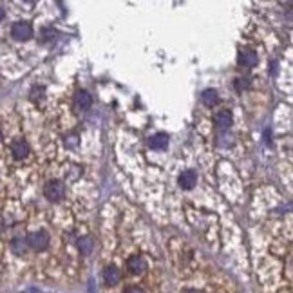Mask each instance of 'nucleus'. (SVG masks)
Returning <instances> with one entry per match:
<instances>
[{"label":"nucleus","mask_w":293,"mask_h":293,"mask_svg":"<svg viewBox=\"0 0 293 293\" xmlns=\"http://www.w3.org/2000/svg\"><path fill=\"white\" fill-rule=\"evenodd\" d=\"M26 243H27V246L31 250H35V252H44L49 246L47 232H44V230L33 232V234H29V236L26 237Z\"/></svg>","instance_id":"obj_1"},{"label":"nucleus","mask_w":293,"mask_h":293,"mask_svg":"<svg viewBox=\"0 0 293 293\" xmlns=\"http://www.w3.org/2000/svg\"><path fill=\"white\" fill-rule=\"evenodd\" d=\"M44 195L49 201H53V203L60 201L63 195H65V187H63V183L58 181V179H51V181H47L44 187Z\"/></svg>","instance_id":"obj_2"},{"label":"nucleus","mask_w":293,"mask_h":293,"mask_svg":"<svg viewBox=\"0 0 293 293\" xmlns=\"http://www.w3.org/2000/svg\"><path fill=\"white\" fill-rule=\"evenodd\" d=\"M11 35L15 40H29L33 36V27L29 22H17L11 27Z\"/></svg>","instance_id":"obj_3"},{"label":"nucleus","mask_w":293,"mask_h":293,"mask_svg":"<svg viewBox=\"0 0 293 293\" xmlns=\"http://www.w3.org/2000/svg\"><path fill=\"white\" fill-rule=\"evenodd\" d=\"M127 268H129V271L132 275H141L143 271L146 270V262L141 255H132L127 261Z\"/></svg>","instance_id":"obj_4"},{"label":"nucleus","mask_w":293,"mask_h":293,"mask_svg":"<svg viewBox=\"0 0 293 293\" xmlns=\"http://www.w3.org/2000/svg\"><path fill=\"white\" fill-rule=\"evenodd\" d=\"M103 280H105L107 286H116L120 284L121 280V271L118 270L116 266H107L103 270Z\"/></svg>","instance_id":"obj_5"},{"label":"nucleus","mask_w":293,"mask_h":293,"mask_svg":"<svg viewBox=\"0 0 293 293\" xmlns=\"http://www.w3.org/2000/svg\"><path fill=\"white\" fill-rule=\"evenodd\" d=\"M195 183H197V174H195V170H185V172L179 176V187H181L183 190L194 188Z\"/></svg>","instance_id":"obj_6"},{"label":"nucleus","mask_w":293,"mask_h":293,"mask_svg":"<svg viewBox=\"0 0 293 293\" xmlns=\"http://www.w3.org/2000/svg\"><path fill=\"white\" fill-rule=\"evenodd\" d=\"M213 121H215V125H217L219 129H228L232 125V121H234V118H232V112L225 109V111H217L213 114Z\"/></svg>","instance_id":"obj_7"},{"label":"nucleus","mask_w":293,"mask_h":293,"mask_svg":"<svg viewBox=\"0 0 293 293\" xmlns=\"http://www.w3.org/2000/svg\"><path fill=\"white\" fill-rule=\"evenodd\" d=\"M11 152H13V156L17 160H24V158H27V154H29V145H27L24 139H15V141L11 143Z\"/></svg>","instance_id":"obj_8"},{"label":"nucleus","mask_w":293,"mask_h":293,"mask_svg":"<svg viewBox=\"0 0 293 293\" xmlns=\"http://www.w3.org/2000/svg\"><path fill=\"white\" fill-rule=\"evenodd\" d=\"M75 103L78 109L87 111V109H91V105H93V96H91L87 91H78L75 96Z\"/></svg>","instance_id":"obj_9"},{"label":"nucleus","mask_w":293,"mask_h":293,"mask_svg":"<svg viewBox=\"0 0 293 293\" xmlns=\"http://www.w3.org/2000/svg\"><path fill=\"white\" fill-rule=\"evenodd\" d=\"M149 143H151V146L154 149V151H165V149L169 146V136H167V134H163V132L154 134Z\"/></svg>","instance_id":"obj_10"},{"label":"nucleus","mask_w":293,"mask_h":293,"mask_svg":"<svg viewBox=\"0 0 293 293\" xmlns=\"http://www.w3.org/2000/svg\"><path fill=\"white\" fill-rule=\"evenodd\" d=\"M255 63H257V56H255L253 51H241L239 53V65L241 67L250 69V67H253Z\"/></svg>","instance_id":"obj_11"},{"label":"nucleus","mask_w":293,"mask_h":293,"mask_svg":"<svg viewBox=\"0 0 293 293\" xmlns=\"http://www.w3.org/2000/svg\"><path fill=\"white\" fill-rule=\"evenodd\" d=\"M201 100H203V103L206 107H215L219 103V96H217V91H213V89H206L203 93V96H201Z\"/></svg>","instance_id":"obj_12"},{"label":"nucleus","mask_w":293,"mask_h":293,"mask_svg":"<svg viewBox=\"0 0 293 293\" xmlns=\"http://www.w3.org/2000/svg\"><path fill=\"white\" fill-rule=\"evenodd\" d=\"M11 250H13L15 255H26L27 243L24 239H13L11 241Z\"/></svg>","instance_id":"obj_13"},{"label":"nucleus","mask_w":293,"mask_h":293,"mask_svg":"<svg viewBox=\"0 0 293 293\" xmlns=\"http://www.w3.org/2000/svg\"><path fill=\"white\" fill-rule=\"evenodd\" d=\"M78 248H80L82 255H89L93 252V239L91 237H82V239H78Z\"/></svg>","instance_id":"obj_14"},{"label":"nucleus","mask_w":293,"mask_h":293,"mask_svg":"<svg viewBox=\"0 0 293 293\" xmlns=\"http://www.w3.org/2000/svg\"><path fill=\"white\" fill-rule=\"evenodd\" d=\"M44 94H45L44 87H33V91H31V100H33V102H38V100H42V98H44Z\"/></svg>","instance_id":"obj_15"},{"label":"nucleus","mask_w":293,"mask_h":293,"mask_svg":"<svg viewBox=\"0 0 293 293\" xmlns=\"http://www.w3.org/2000/svg\"><path fill=\"white\" fill-rule=\"evenodd\" d=\"M248 85H250V82L246 80V78H237V80H236V89L239 91V93H241V91L246 89Z\"/></svg>","instance_id":"obj_16"},{"label":"nucleus","mask_w":293,"mask_h":293,"mask_svg":"<svg viewBox=\"0 0 293 293\" xmlns=\"http://www.w3.org/2000/svg\"><path fill=\"white\" fill-rule=\"evenodd\" d=\"M65 145L67 146H76V145H78V136H76V134L67 136V138H65Z\"/></svg>","instance_id":"obj_17"},{"label":"nucleus","mask_w":293,"mask_h":293,"mask_svg":"<svg viewBox=\"0 0 293 293\" xmlns=\"http://www.w3.org/2000/svg\"><path fill=\"white\" fill-rule=\"evenodd\" d=\"M123 293H145L139 286H129V288H125Z\"/></svg>","instance_id":"obj_18"},{"label":"nucleus","mask_w":293,"mask_h":293,"mask_svg":"<svg viewBox=\"0 0 293 293\" xmlns=\"http://www.w3.org/2000/svg\"><path fill=\"white\" fill-rule=\"evenodd\" d=\"M4 17H6V11L2 8H0V20H4Z\"/></svg>","instance_id":"obj_19"},{"label":"nucleus","mask_w":293,"mask_h":293,"mask_svg":"<svg viewBox=\"0 0 293 293\" xmlns=\"http://www.w3.org/2000/svg\"><path fill=\"white\" fill-rule=\"evenodd\" d=\"M185 293H203V291H199V289H187Z\"/></svg>","instance_id":"obj_20"},{"label":"nucleus","mask_w":293,"mask_h":293,"mask_svg":"<svg viewBox=\"0 0 293 293\" xmlns=\"http://www.w3.org/2000/svg\"><path fill=\"white\" fill-rule=\"evenodd\" d=\"M0 139H2V132H0Z\"/></svg>","instance_id":"obj_21"}]
</instances>
